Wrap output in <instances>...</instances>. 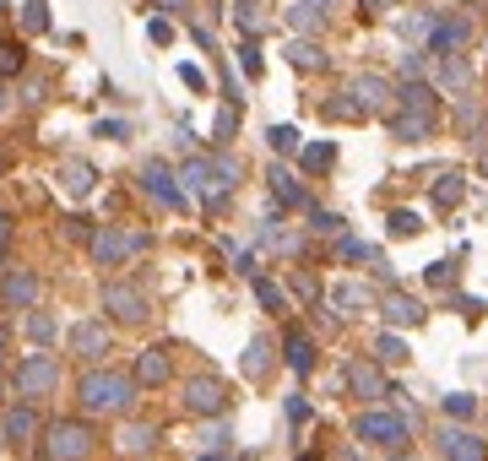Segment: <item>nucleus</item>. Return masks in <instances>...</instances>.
Returning a JSON list of instances; mask_svg holds the SVG:
<instances>
[{"instance_id": "f257e3e1", "label": "nucleus", "mask_w": 488, "mask_h": 461, "mask_svg": "<svg viewBox=\"0 0 488 461\" xmlns=\"http://www.w3.org/2000/svg\"><path fill=\"white\" fill-rule=\"evenodd\" d=\"M234 185H239V163H234L228 152H218V158H190V163L179 169L185 202H201L206 212H218L228 195H234Z\"/></svg>"}, {"instance_id": "f03ea898", "label": "nucleus", "mask_w": 488, "mask_h": 461, "mask_svg": "<svg viewBox=\"0 0 488 461\" xmlns=\"http://www.w3.org/2000/svg\"><path fill=\"white\" fill-rule=\"evenodd\" d=\"M396 114H391V136L401 142H429L434 136V125H440V98L429 82H401L396 87Z\"/></svg>"}, {"instance_id": "7ed1b4c3", "label": "nucleus", "mask_w": 488, "mask_h": 461, "mask_svg": "<svg viewBox=\"0 0 488 461\" xmlns=\"http://www.w3.org/2000/svg\"><path fill=\"white\" fill-rule=\"evenodd\" d=\"M77 402H82V413H93V418H120V413H130V402H136V380L120 375V369H87V375L77 380Z\"/></svg>"}, {"instance_id": "20e7f679", "label": "nucleus", "mask_w": 488, "mask_h": 461, "mask_svg": "<svg viewBox=\"0 0 488 461\" xmlns=\"http://www.w3.org/2000/svg\"><path fill=\"white\" fill-rule=\"evenodd\" d=\"M87 456H93V429L82 418L44 424V461H87Z\"/></svg>"}, {"instance_id": "39448f33", "label": "nucleus", "mask_w": 488, "mask_h": 461, "mask_svg": "<svg viewBox=\"0 0 488 461\" xmlns=\"http://www.w3.org/2000/svg\"><path fill=\"white\" fill-rule=\"evenodd\" d=\"M87 250H93V267H125L136 250H147V234H125V228L103 223V228H93Z\"/></svg>"}, {"instance_id": "423d86ee", "label": "nucleus", "mask_w": 488, "mask_h": 461, "mask_svg": "<svg viewBox=\"0 0 488 461\" xmlns=\"http://www.w3.org/2000/svg\"><path fill=\"white\" fill-rule=\"evenodd\" d=\"M60 385V364L49 358V353H28L22 364H17V375H12V391L22 402H38V397H49V391Z\"/></svg>"}, {"instance_id": "0eeeda50", "label": "nucleus", "mask_w": 488, "mask_h": 461, "mask_svg": "<svg viewBox=\"0 0 488 461\" xmlns=\"http://www.w3.org/2000/svg\"><path fill=\"white\" fill-rule=\"evenodd\" d=\"M353 434H359L364 445H380V450H401V445L412 440V418H401V413H359Z\"/></svg>"}, {"instance_id": "6e6552de", "label": "nucleus", "mask_w": 488, "mask_h": 461, "mask_svg": "<svg viewBox=\"0 0 488 461\" xmlns=\"http://www.w3.org/2000/svg\"><path fill=\"white\" fill-rule=\"evenodd\" d=\"M142 190L153 195L158 207H169V212H179L185 207V190H179V174L163 163V158H153V163H142Z\"/></svg>"}, {"instance_id": "1a4fd4ad", "label": "nucleus", "mask_w": 488, "mask_h": 461, "mask_svg": "<svg viewBox=\"0 0 488 461\" xmlns=\"http://www.w3.org/2000/svg\"><path fill=\"white\" fill-rule=\"evenodd\" d=\"M185 413H195V418H223L228 413V391H223V380H185Z\"/></svg>"}, {"instance_id": "9d476101", "label": "nucleus", "mask_w": 488, "mask_h": 461, "mask_svg": "<svg viewBox=\"0 0 488 461\" xmlns=\"http://www.w3.org/2000/svg\"><path fill=\"white\" fill-rule=\"evenodd\" d=\"M347 98H353L364 114H391V103H396V87H391L385 77L364 71V77H353V82H347Z\"/></svg>"}, {"instance_id": "9b49d317", "label": "nucleus", "mask_w": 488, "mask_h": 461, "mask_svg": "<svg viewBox=\"0 0 488 461\" xmlns=\"http://www.w3.org/2000/svg\"><path fill=\"white\" fill-rule=\"evenodd\" d=\"M71 353L87 358V364H98L103 353H114V332H109L103 320H77L71 325Z\"/></svg>"}, {"instance_id": "f8f14e48", "label": "nucleus", "mask_w": 488, "mask_h": 461, "mask_svg": "<svg viewBox=\"0 0 488 461\" xmlns=\"http://www.w3.org/2000/svg\"><path fill=\"white\" fill-rule=\"evenodd\" d=\"M467 38H472V22H467V17H434L424 49H429V54H461Z\"/></svg>"}, {"instance_id": "ddd939ff", "label": "nucleus", "mask_w": 488, "mask_h": 461, "mask_svg": "<svg viewBox=\"0 0 488 461\" xmlns=\"http://www.w3.org/2000/svg\"><path fill=\"white\" fill-rule=\"evenodd\" d=\"M103 309L114 320H147V293L136 288V283H109L103 288Z\"/></svg>"}, {"instance_id": "4468645a", "label": "nucleus", "mask_w": 488, "mask_h": 461, "mask_svg": "<svg viewBox=\"0 0 488 461\" xmlns=\"http://www.w3.org/2000/svg\"><path fill=\"white\" fill-rule=\"evenodd\" d=\"M434 445H440V456H445V461H488V445H483L472 429H451V424H445Z\"/></svg>"}, {"instance_id": "2eb2a0df", "label": "nucleus", "mask_w": 488, "mask_h": 461, "mask_svg": "<svg viewBox=\"0 0 488 461\" xmlns=\"http://www.w3.org/2000/svg\"><path fill=\"white\" fill-rule=\"evenodd\" d=\"M0 299H6V309H33L38 304V277L28 267L6 272V277H0Z\"/></svg>"}, {"instance_id": "dca6fc26", "label": "nucleus", "mask_w": 488, "mask_h": 461, "mask_svg": "<svg viewBox=\"0 0 488 461\" xmlns=\"http://www.w3.org/2000/svg\"><path fill=\"white\" fill-rule=\"evenodd\" d=\"M0 434H6V445H28V440H38V434H44V424H38L33 402H22V407H12L6 418H0Z\"/></svg>"}, {"instance_id": "f3484780", "label": "nucleus", "mask_w": 488, "mask_h": 461, "mask_svg": "<svg viewBox=\"0 0 488 461\" xmlns=\"http://www.w3.org/2000/svg\"><path fill=\"white\" fill-rule=\"evenodd\" d=\"M174 375V364H169V348H142V358H136V391H142V385H163Z\"/></svg>"}, {"instance_id": "a211bd4d", "label": "nucleus", "mask_w": 488, "mask_h": 461, "mask_svg": "<svg viewBox=\"0 0 488 461\" xmlns=\"http://www.w3.org/2000/svg\"><path fill=\"white\" fill-rule=\"evenodd\" d=\"M347 385H353V397H364V402L391 397V391H385V375H380L375 364H353V369H347Z\"/></svg>"}, {"instance_id": "6ab92c4d", "label": "nucleus", "mask_w": 488, "mask_h": 461, "mask_svg": "<svg viewBox=\"0 0 488 461\" xmlns=\"http://www.w3.org/2000/svg\"><path fill=\"white\" fill-rule=\"evenodd\" d=\"M60 185H65V195H93V190H98V169L77 158V163L60 169Z\"/></svg>"}, {"instance_id": "aec40b11", "label": "nucleus", "mask_w": 488, "mask_h": 461, "mask_svg": "<svg viewBox=\"0 0 488 461\" xmlns=\"http://www.w3.org/2000/svg\"><path fill=\"white\" fill-rule=\"evenodd\" d=\"M266 179H271V195H277L283 207H304V185H299L283 163H271V174H266Z\"/></svg>"}, {"instance_id": "412c9836", "label": "nucleus", "mask_w": 488, "mask_h": 461, "mask_svg": "<svg viewBox=\"0 0 488 461\" xmlns=\"http://www.w3.org/2000/svg\"><path fill=\"white\" fill-rule=\"evenodd\" d=\"M440 87L445 93H467L472 87V65L461 54H440Z\"/></svg>"}, {"instance_id": "4be33fe9", "label": "nucleus", "mask_w": 488, "mask_h": 461, "mask_svg": "<svg viewBox=\"0 0 488 461\" xmlns=\"http://www.w3.org/2000/svg\"><path fill=\"white\" fill-rule=\"evenodd\" d=\"M288 65H299V71H326L331 54H326L320 44H310V38H294V44H288Z\"/></svg>"}, {"instance_id": "5701e85b", "label": "nucleus", "mask_w": 488, "mask_h": 461, "mask_svg": "<svg viewBox=\"0 0 488 461\" xmlns=\"http://www.w3.org/2000/svg\"><path fill=\"white\" fill-rule=\"evenodd\" d=\"M418 320H424V304L418 299H407V293L385 299V325H418Z\"/></svg>"}, {"instance_id": "b1692460", "label": "nucleus", "mask_w": 488, "mask_h": 461, "mask_svg": "<svg viewBox=\"0 0 488 461\" xmlns=\"http://www.w3.org/2000/svg\"><path fill=\"white\" fill-rule=\"evenodd\" d=\"M331 304H336L342 315H359V309H369V288H364V283H336V288H331Z\"/></svg>"}, {"instance_id": "393cba45", "label": "nucleus", "mask_w": 488, "mask_h": 461, "mask_svg": "<svg viewBox=\"0 0 488 461\" xmlns=\"http://www.w3.org/2000/svg\"><path fill=\"white\" fill-rule=\"evenodd\" d=\"M17 71H28V49H22V38H0V82L17 77Z\"/></svg>"}, {"instance_id": "a878e982", "label": "nucleus", "mask_w": 488, "mask_h": 461, "mask_svg": "<svg viewBox=\"0 0 488 461\" xmlns=\"http://www.w3.org/2000/svg\"><path fill=\"white\" fill-rule=\"evenodd\" d=\"M153 440H158V429H153V424H125L120 450H125V456H142V450H153Z\"/></svg>"}, {"instance_id": "bb28decb", "label": "nucleus", "mask_w": 488, "mask_h": 461, "mask_svg": "<svg viewBox=\"0 0 488 461\" xmlns=\"http://www.w3.org/2000/svg\"><path fill=\"white\" fill-rule=\"evenodd\" d=\"M288 28H294V33H320V28H326V12L299 6V0H294V6H288Z\"/></svg>"}, {"instance_id": "cd10ccee", "label": "nucleus", "mask_w": 488, "mask_h": 461, "mask_svg": "<svg viewBox=\"0 0 488 461\" xmlns=\"http://www.w3.org/2000/svg\"><path fill=\"white\" fill-rule=\"evenodd\" d=\"M288 364H294V375H310V369H315V342L294 332V337H288Z\"/></svg>"}, {"instance_id": "c85d7f7f", "label": "nucleus", "mask_w": 488, "mask_h": 461, "mask_svg": "<svg viewBox=\"0 0 488 461\" xmlns=\"http://www.w3.org/2000/svg\"><path fill=\"white\" fill-rule=\"evenodd\" d=\"M461 195H467V179L461 174H440L434 179V207H456Z\"/></svg>"}, {"instance_id": "c756f323", "label": "nucleus", "mask_w": 488, "mask_h": 461, "mask_svg": "<svg viewBox=\"0 0 488 461\" xmlns=\"http://www.w3.org/2000/svg\"><path fill=\"white\" fill-rule=\"evenodd\" d=\"M250 283H255V299H261V304H266L271 315H277V309H288V293H283V288H277L271 277H261V272H255Z\"/></svg>"}, {"instance_id": "7c9ffc66", "label": "nucleus", "mask_w": 488, "mask_h": 461, "mask_svg": "<svg viewBox=\"0 0 488 461\" xmlns=\"http://www.w3.org/2000/svg\"><path fill=\"white\" fill-rule=\"evenodd\" d=\"M299 158H304V169H310V174H320V169H331V163H336V147H331V142H315V147H299Z\"/></svg>"}, {"instance_id": "2f4dec72", "label": "nucleus", "mask_w": 488, "mask_h": 461, "mask_svg": "<svg viewBox=\"0 0 488 461\" xmlns=\"http://www.w3.org/2000/svg\"><path fill=\"white\" fill-rule=\"evenodd\" d=\"M266 142H271V152L294 158V152H299V130H294V125H271V130H266Z\"/></svg>"}, {"instance_id": "473e14b6", "label": "nucleus", "mask_w": 488, "mask_h": 461, "mask_svg": "<svg viewBox=\"0 0 488 461\" xmlns=\"http://www.w3.org/2000/svg\"><path fill=\"white\" fill-rule=\"evenodd\" d=\"M22 33H49V0H28L22 6Z\"/></svg>"}, {"instance_id": "72a5a7b5", "label": "nucleus", "mask_w": 488, "mask_h": 461, "mask_svg": "<svg viewBox=\"0 0 488 461\" xmlns=\"http://www.w3.org/2000/svg\"><path fill=\"white\" fill-rule=\"evenodd\" d=\"M375 358H380V364H407V342H401L396 332H385V337L375 342Z\"/></svg>"}, {"instance_id": "f704fd0d", "label": "nucleus", "mask_w": 488, "mask_h": 461, "mask_svg": "<svg viewBox=\"0 0 488 461\" xmlns=\"http://www.w3.org/2000/svg\"><path fill=\"white\" fill-rule=\"evenodd\" d=\"M266 353H271V342H266V337H255V342H250V353H244V375H255V380H261V375H266V364H271Z\"/></svg>"}, {"instance_id": "c9c22d12", "label": "nucleus", "mask_w": 488, "mask_h": 461, "mask_svg": "<svg viewBox=\"0 0 488 461\" xmlns=\"http://www.w3.org/2000/svg\"><path fill=\"white\" fill-rule=\"evenodd\" d=\"M418 228H424V218H418V212H407V207L391 212V239H412Z\"/></svg>"}, {"instance_id": "e433bc0d", "label": "nucleus", "mask_w": 488, "mask_h": 461, "mask_svg": "<svg viewBox=\"0 0 488 461\" xmlns=\"http://www.w3.org/2000/svg\"><path fill=\"white\" fill-rule=\"evenodd\" d=\"M54 332H60V325H54V315H28V337H33V342H49Z\"/></svg>"}, {"instance_id": "4c0bfd02", "label": "nucleus", "mask_w": 488, "mask_h": 461, "mask_svg": "<svg viewBox=\"0 0 488 461\" xmlns=\"http://www.w3.org/2000/svg\"><path fill=\"white\" fill-rule=\"evenodd\" d=\"M445 413H451V418H472V413H477V397L456 391V397H445Z\"/></svg>"}, {"instance_id": "58836bf2", "label": "nucleus", "mask_w": 488, "mask_h": 461, "mask_svg": "<svg viewBox=\"0 0 488 461\" xmlns=\"http://www.w3.org/2000/svg\"><path fill=\"white\" fill-rule=\"evenodd\" d=\"M234 22H239V28H250V33L261 28V12H255V0H234Z\"/></svg>"}, {"instance_id": "ea45409f", "label": "nucleus", "mask_w": 488, "mask_h": 461, "mask_svg": "<svg viewBox=\"0 0 488 461\" xmlns=\"http://www.w3.org/2000/svg\"><path fill=\"white\" fill-rule=\"evenodd\" d=\"M239 65H244V77H261V49H255L250 38L239 44Z\"/></svg>"}, {"instance_id": "a19ab883", "label": "nucleus", "mask_w": 488, "mask_h": 461, "mask_svg": "<svg viewBox=\"0 0 488 461\" xmlns=\"http://www.w3.org/2000/svg\"><path fill=\"white\" fill-rule=\"evenodd\" d=\"M147 38H153V44H174V22H169V17H153V22H147Z\"/></svg>"}, {"instance_id": "79ce46f5", "label": "nucleus", "mask_w": 488, "mask_h": 461, "mask_svg": "<svg viewBox=\"0 0 488 461\" xmlns=\"http://www.w3.org/2000/svg\"><path fill=\"white\" fill-rule=\"evenodd\" d=\"M179 82H185V87H195V93H206V71H201V65H190V60L179 65Z\"/></svg>"}, {"instance_id": "37998d69", "label": "nucleus", "mask_w": 488, "mask_h": 461, "mask_svg": "<svg viewBox=\"0 0 488 461\" xmlns=\"http://www.w3.org/2000/svg\"><path fill=\"white\" fill-rule=\"evenodd\" d=\"M234 130H239V109H223L218 114V142H234Z\"/></svg>"}, {"instance_id": "c03bdc74", "label": "nucleus", "mask_w": 488, "mask_h": 461, "mask_svg": "<svg viewBox=\"0 0 488 461\" xmlns=\"http://www.w3.org/2000/svg\"><path fill=\"white\" fill-rule=\"evenodd\" d=\"M310 223H315V234H342V218L336 212H310Z\"/></svg>"}, {"instance_id": "a18cd8bd", "label": "nucleus", "mask_w": 488, "mask_h": 461, "mask_svg": "<svg viewBox=\"0 0 488 461\" xmlns=\"http://www.w3.org/2000/svg\"><path fill=\"white\" fill-rule=\"evenodd\" d=\"M125 130H130L125 119H103V125H98V136H109V142H125Z\"/></svg>"}, {"instance_id": "49530a36", "label": "nucleus", "mask_w": 488, "mask_h": 461, "mask_svg": "<svg viewBox=\"0 0 488 461\" xmlns=\"http://www.w3.org/2000/svg\"><path fill=\"white\" fill-rule=\"evenodd\" d=\"M288 418L304 424V418H310V402H304V397H288Z\"/></svg>"}, {"instance_id": "de8ad7c7", "label": "nucleus", "mask_w": 488, "mask_h": 461, "mask_svg": "<svg viewBox=\"0 0 488 461\" xmlns=\"http://www.w3.org/2000/svg\"><path fill=\"white\" fill-rule=\"evenodd\" d=\"M223 445H228V429H223V424L206 429V450H223Z\"/></svg>"}, {"instance_id": "09e8293b", "label": "nucleus", "mask_w": 488, "mask_h": 461, "mask_svg": "<svg viewBox=\"0 0 488 461\" xmlns=\"http://www.w3.org/2000/svg\"><path fill=\"white\" fill-rule=\"evenodd\" d=\"M429 283H451V260H434V267H429Z\"/></svg>"}, {"instance_id": "8fccbe9b", "label": "nucleus", "mask_w": 488, "mask_h": 461, "mask_svg": "<svg viewBox=\"0 0 488 461\" xmlns=\"http://www.w3.org/2000/svg\"><path fill=\"white\" fill-rule=\"evenodd\" d=\"M0 244H12V212H0Z\"/></svg>"}, {"instance_id": "3c124183", "label": "nucleus", "mask_w": 488, "mask_h": 461, "mask_svg": "<svg viewBox=\"0 0 488 461\" xmlns=\"http://www.w3.org/2000/svg\"><path fill=\"white\" fill-rule=\"evenodd\" d=\"M299 6H315V12H326V17H331V6H336V0H299Z\"/></svg>"}, {"instance_id": "603ef678", "label": "nucleus", "mask_w": 488, "mask_h": 461, "mask_svg": "<svg viewBox=\"0 0 488 461\" xmlns=\"http://www.w3.org/2000/svg\"><path fill=\"white\" fill-rule=\"evenodd\" d=\"M153 6H163V12H179V6H185V0H153Z\"/></svg>"}, {"instance_id": "864d4df0", "label": "nucleus", "mask_w": 488, "mask_h": 461, "mask_svg": "<svg viewBox=\"0 0 488 461\" xmlns=\"http://www.w3.org/2000/svg\"><path fill=\"white\" fill-rule=\"evenodd\" d=\"M6 342H12V332H6V325H0V353H6Z\"/></svg>"}, {"instance_id": "5fc2aeb1", "label": "nucleus", "mask_w": 488, "mask_h": 461, "mask_svg": "<svg viewBox=\"0 0 488 461\" xmlns=\"http://www.w3.org/2000/svg\"><path fill=\"white\" fill-rule=\"evenodd\" d=\"M6 103H12V98H6V87H0V114H6Z\"/></svg>"}, {"instance_id": "6e6d98bb", "label": "nucleus", "mask_w": 488, "mask_h": 461, "mask_svg": "<svg viewBox=\"0 0 488 461\" xmlns=\"http://www.w3.org/2000/svg\"><path fill=\"white\" fill-rule=\"evenodd\" d=\"M0 17H6V0H0Z\"/></svg>"}, {"instance_id": "4d7b16f0", "label": "nucleus", "mask_w": 488, "mask_h": 461, "mask_svg": "<svg viewBox=\"0 0 488 461\" xmlns=\"http://www.w3.org/2000/svg\"><path fill=\"white\" fill-rule=\"evenodd\" d=\"M0 174H6V158H0Z\"/></svg>"}, {"instance_id": "13d9d810", "label": "nucleus", "mask_w": 488, "mask_h": 461, "mask_svg": "<svg viewBox=\"0 0 488 461\" xmlns=\"http://www.w3.org/2000/svg\"><path fill=\"white\" fill-rule=\"evenodd\" d=\"M299 461H315V456H299Z\"/></svg>"}, {"instance_id": "bf43d9fd", "label": "nucleus", "mask_w": 488, "mask_h": 461, "mask_svg": "<svg viewBox=\"0 0 488 461\" xmlns=\"http://www.w3.org/2000/svg\"><path fill=\"white\" fill-rule=\"evenodd\" d=\"M0 445H6V434H0Z\"/></svg>"}]
</instances>
